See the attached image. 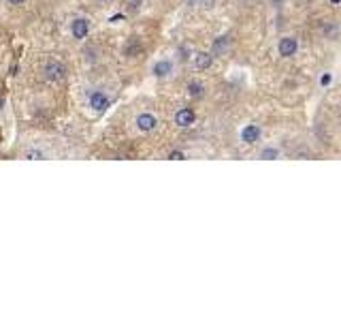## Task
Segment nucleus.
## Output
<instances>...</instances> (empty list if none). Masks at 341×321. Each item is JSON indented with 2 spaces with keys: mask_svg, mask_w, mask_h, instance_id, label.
I'll return each mask as SVG.
<instances>
[{
  "mask_svg": "<svg viewBox=\"0 0 341 321\" xmlns=\"http://www.w3.org/2000/svg\"><path fill=\"white\" fill-rule=\"evenodd\" d=\"M88 107H90V112L92 114H96V116H101V114H105L109 107H111V103H113V99H111V94H109L107 90H103V88H94V90H90V94H88Z\"/></svg>",
  "mask_w": 341,
  "mask_h": 321,
  "instance_id": "obj_1",
  "label": "nucleus"
},
{
  "mask_svg": "<svg viewBox=\"0 0 341 321\" xmlns=\"http://www.w3.org/2000/svg\"><path fill=\"white\" fill-rule=\"evenodd\" d=\"M90 32H92V22L85 17V15H77V17H72V19L68 22V34H70V39L83 41V39L90 37Z\"/></svg>",
  "mask_w": 341,
  "mask_h": 321,
  "instance_id": "obj_2",
  "label": "nucleus"
},
{
  "mask_svg": "<svg viewBox=\"0 0 341 321\" xmlns=\"http://www.w3.org/2000/svg\"><path fill=\"white\" fill-rule=\"evenodd\" d=\"M150 75L154 79H170L175 75V62L170 58H156L150 65Z\"/></svg>",
  "mask_w": 341,
  "mask_h": 321,
  "instance_id": "obj_3",
  "label": "nucleus"
},
{
  "mask_svg": "<svg viewBox=\"0 0 341 321\" xmlns=\"http://www.w3.org/2000/svg\"><path fill=\"white\" fill-rule=\"evenodd\" d=\"M41 73H43L45 81H50V84H60V81L66 77V67L60 60H47L41 69Z\"/></svg>",
  "mask_w": 341,
  "mask_h": 321,
  "instance_id": "obj_4",
  "label": "nucleus"
},
{
  "mask_svg": "<svg viewBox=\"0 0 341 321\" xmlns=\"http://www.w3.org/2000/svg\"><path fill=\"white\" fill-rule=\"evenodd\" d=\"M158 124H160V120H158V116L154 112H150V110L139 112L135 116V129L139 131V133H143V135L154 133V131L158 129Z\"/></svg>",
  "mask_w": 341,
  "mask_h": 321,
  "instance_id": "obj_5",
  "label": "nucleus"
},
{
  "mask_svg": "<svg viewBox=\"0 0 341 321\" xmlns=\"http://www.w3.org/2000/svg\"><path fill=\"white\" fill-rule=\"evenodd\" d=\"M197 112L192 110V107H179V110L173 114V122H175V126H179V129H190V126H194L197 124Z\"/></svg>",
  "mask_w": 341,
  "mask_h": 321,
  "instance_id": "obj_6",
  "label": "nucleus"
},
{
  "mask_svg": "<svg viewBox=\"0 0 341 321\" xmlns=\"http://www.w3.org/2000/svg\"><path fill=\"white\" fill-rule=\"evenodd\" d=\"M260 137H262V129H260V124H256V122L243 124L241 131H239V139L243 141V144H248V146L260 141Z\"/></svg>",
  "mask_w": 341,
  "mask_h": 321,
  "instance_id": "obj_7",
  "label": "nucleus"
},
{
  "mask_svg": "<svg viewBox=\"0 0 341 321\" xmlns=\"http://www.w3.org/2000/svg\"><path fill=\"white\" fill-rule=\"evenodd\" d=\"M299 52V39L297 37H282L277 41V54L282 58H292Z\"/></svg>",
  "mask_w": 341,
  "mask_h": 321,
  "instance_id": "obj_8",
  "label": "nucleus"
},
{
  "mask_svg": "<svg viewBox=\"0 0 341 321\" xmlns=\"http://www.w3.org/2000/svg\"><path fill=\"white\" fill-rule=\"evenodd\" d=\"M213 54L211 52H197L192 56V65L197 71H209L213 67Z\"/></svg>",
  "mask_w": 341,
  "mask_h": 321,
  "instance_id": "obj_9",
  "label": "nucleus"
},
{
  "mask_svg": "<svg viewBox=\"0 0 341 321\" xmlns=\"http://www.w3.org/2000/svg\"><path fill=\"white\" fill-rule=\"evenodd\" d=\"M186 90H188V97H192V99H203L205 92H207V86L203 84L201 79H190L188 86H186Z\"/></svg>",
  "mask_w": 341,
  "mask_h": 321,
  "instance_id": "obj_10",
  "label": "nucleus"
},
{
  "mask_svg": "<svg viewBox=\"0 0 341 321\" xmlns=\"http://www.w3.org/2000/svg\"><path fill=\"white\" fill-rule=\"evenodd\" d=\"M228 50H230V39L226 37V34L213 39V45H211V54L213 56H224Z\"/></svg>",
  "mask_w": 341,
  "mask_h": 321,
  "instance_id": "obj_11",
  "label": "nucleus"
},
{
  "mask_svg": "<svg viewBox=\"0 0 341 321\" xmlns=\"http://www.w3.org/2000/svg\"><path fill=\"white\" fill-rule=\"evenodd\" d=\"M279 148H275V146H264L260 152H258V159L260 161H275V159H279Z\"/></svg>",
  "mask_w": 341,
  "mask_h": 321,
  "instance_id": "obj_12",
  "label": "nucleus"
},
{
  "mask_svg": "<svg viewBox=\"0 0 341 321\" xmlns=\"http://www.w3.org/2000/svg\"><path fill=\"white\" fill-rule=\"evenodd\" d=\"M23 159H30V161H45L47 159V152L41 150V148H28L23 152Z\"/></svg>",
  "mask_w": 341,
  "mask_h": 321,
  "instance_id": "obj_13",
  "label": "nucleus"
},
{
  "mask_svg": "<svg viewBox=\"0 0 341 321\" xmlns=\"http://www.w3.org/2000/svg\"><path fill=\"white\" fill-rule=\"evenodd\" d=\"M166 159H168V161H184V159H186V152H184V150H170V152L166 154Z\"/></svg>",
  "mask_w": 341,
  "mask_h": 321,
  "instance_id": "obj_14",
  "label": "nucleus"
},
{
  "mask_svg": "<svg viewBox=\"0 0 341 321\" xmlns=\"http://www.w3.org/2000/svg\"><path fill=\"white\" fill-rule=\"evenodd\" d=\"M318 84H320L322 88H328V86L333 84V73H322V75H320V81H318Z\"/></svg>",
  "mask_w": 341,
  "mask_h": 321,
  "instance_id": "obj_15",
  "label": "nucleus"
},
{
  "mask_svg": "<svg viewBox=\"0 0 341 321\" xmlns=\"http://www.w3.org/2000/svg\"><path fill=\"white\" fill-rule=\"evenodd\" d=\"M199 7L205 11H211L215 7V0H199Z\"/></svg>",
  "mask_w": 341,
  "mask_h": 321,
  "instance_id": "obj_16",
  "label": "nucleus"
},
{
  "mask_svg": "<svg viewBox=\"0 0 341 321\" xmlns=\"http://www.w3.org/2000/svg\"><path fill=\"white\" fill-rule=\"evenodd\" d=\"M5 3L9 5V7H23L28 3V0H5Z\"/></svg>",
  "mask_w": 341,
  "mask_h": 321,
  "instance_id": "obj_17",
  "label": "nucleus"
},
{
  "mask_svg": "<svg viewBox=\"0 0 341 321\" xmlns=\"http://www.w3.org/2000/svg\"><path fill=\"white\" fill-rule=\"evenodd\" d=\"M113 3H115V0H96V5H101V7H109Z\"/></svg>",
  "mask_w": 341,
  "mask_h": 321,
  "instance_id": "obj_18",
  "label": "nucleus"
},
{
  "mask_svg": "<svg viewBox=\"0 0 341 321\" xmlns=\"http://www.w3.org/2000/svg\"><path fill=\"white\" fill-rule=\"evenodd\" d=\"M331 3H333V5H339V3H341V0H331Z\"/></svg>",
  "mask_w": 341,
  "mask_h": 321,
  "instance_id": "obj_19",
  "label": "nucleus"
}]
</instances>
